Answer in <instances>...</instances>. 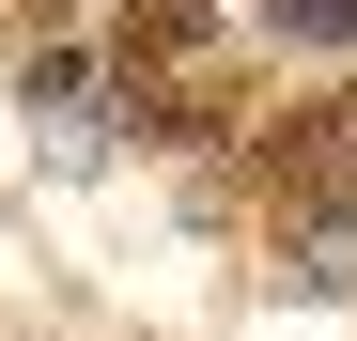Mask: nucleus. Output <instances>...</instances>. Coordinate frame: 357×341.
<instances>
[{
    "instance_id": "nucleus-1",
    "label": "nucleus",
    "mask_w": 357,
    "mask_h": 341,
    "mask_svg": "<svg viewBox=\"0 0 357 341\" xmlns=\"http://www.w3.org/2000/svg\"><path fill=\"white\" fill-rule=\"evenodd\" d=\"M218 31H233V0H125V16H109V63H125V93H140V78L218 63Z\"/></svg>"
},
{
    "instance_id": "nucleus-2",
    "label": "nucleus",
    "mask_w": 357,
    "mask_h": 341,
    "mask_svg": "<svg viewBox=\"0 0 357 341\" xmlns=\"http://www.w3.org/2000/svg\"><path fill=\"white\" fill-rule=\"evenodd\" d=\"M125 125H140V140H171V155L249 140V78H155V93H125Z\"/></svg>"
},
{
    "instance_id": "nucleus-3",
    "label": "nucleus",
    "mask_w": 357,
    "mask_h": 341,
    "mask_svg": "<svg viewBox=\"0 0 357 341\" xmlns=\"http://www.w3.org/2000/svg\"><path fill=\"white\" fill-rule=\"evenodd\" d=\"M280 47H357V0H264Z\"/></svg>"
}]
</instances>
